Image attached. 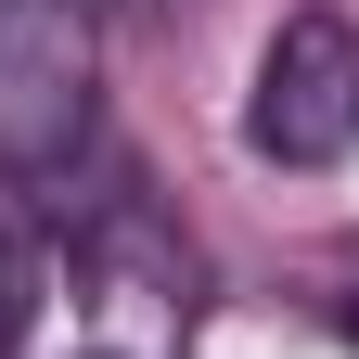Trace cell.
<instances>
[{"label":"cell","instance_id":"2","mask_svg":"<svg viewBox=\"0 0 359 359\" xmlns=\"http://www.w3.org/2000/svg\"><path fill=\"white\" fill-rule=\"evenodd\" d=\"M90 116V26L77 0H13L0 13V167H52Z\"/></svg>","mask_w":359,"mask_h":359},{"label":"cell","instance_id":"3","mask_svg":"<svg viewBox=\"0 0 359 359\" xmlns=\"http://www.w3.org/2000/svg\"><path fill=\"white\" fill-rule=\"evenodd\" d=\"M39 295H52V257H39L26 231H0V346H26V321H39Z\"/></svg>","mask_w":359,"mask_h":359},{"label":"cell","instance_id":"1","mask_svg":"<svg viewBox=\"0 0 359 359\" xmlns=\"http://www.w3.org/2000/svg\"><path fill=\"white\" fill-rule=\"evenodd\" d=\"M244 142H257L269 167H334V154L359 142V26H346V13H283V26H269Z\"/></svg>","mask_w":359,"mask_h":359},{"label":"cell","instance_id":"4","mask_svg":"<svg viewBox=\"0 0 359 359\" xmlns=\"http://www.w3.org/2000/svg\"><path fill=\"white\" fill-rule=\"evenodd\" d=\"M0 13H13V0H0Z\"/></svg>","mask_w":359,"mask_h":359}]
</instances>
